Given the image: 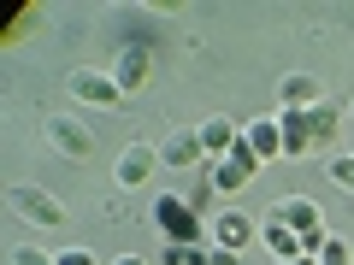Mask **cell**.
Instances as JSON below:
<instances>
[{"label":"cell","instance_id":"6da1fadb","mask_svg":"<svg viewBox=\"0 0 354 265\" xmlns=\"http://www.w3.org/2000/svg\"><path fill=\"white\" fill-rule=\"evenodd\" d=\"M153 224L171 236V248H183V242H201V218H195V206L183 201V195H160V201H153Z\"/></svg>","mask_w":354,"mask_h":265},{"label":"cell","instance_id":"7a4b0ae2","mask_svg":"<svg viewBox=\"0 0 354 265\" xmlns=\"http://www.w3.org/2000/svg\"><path fill=\"white\" fill-rule=\"evenodd\" d=\"M260 165H266V159H260V153L248 148V136H236V148H230L225 159H218L213 183H218V189H225V195H236V189H248L254 177H260Z\"/></svg>","mask_w":354,"mask_h":265},{"label":"cell","instance_id":"3957f363","mask_svg":"<svg viewBox=\"0 0 354 265\" xmlns=\"http://www.w3.org/2000/svg\"><path fill=\"white\" fill-rule=\"evenodd\" d=\"M6 206H18V213L30 218V224H59L65 218V206L53 201V195H41V189H30V183H12V189H6Z\"/></svg>","mask_w":354,"mask_h":265},{"label":"cell","instance_id":"277c9868","mask_svg":"<svg viewBox=\"0 0 354 265\" xmlns=\"http://www.w3.org/2000/svg\"><path fill=\"white\" fill-rule=\"evenodd\" d=\"M160 148H148V141H130L124 153H118V189H142L153 171H160Z\"/></svg>","mask_w":354,"mask_h":265},{"label":"cell","instance_id":"5b68a950","mask_svg":"<svg viewBox=\"0 0 354 265\" xmlns=\"http://www.w3.org/2000/svg\"><path fill=\"white\" fill-rule=\"evenodd\" d=\"M71 95H77V101H95V106H118V101H124V88H118L106 71H77L71 77Z\"/></svg>","mask_w":354,"mask_h":265},{"label":"cell","instance_id":"8992f818","mask_svg":"<svg viewBox=\"0 0 354 265\" xmlns=\"http://www.w3.org/2000/svg\"><path fill=\"white\" fill-rule=\"evenodd\" d=\"M272 218H278V224H290L295 236H307V230H319V206L307 201V195H290V201H278V206H272Z\"/></svg>","mask_w":354,"mask_h":265},{"label":"cell","instance_id":"52a82bcc","mask_svg":"<svg viewBox=\"0 0 354 265\" xmlns=\"http://www.w3.org/2000/svg\"><path fill=\"white\" fill-rule=\"evenodd\" d=\"M195 136H201L207 159H225V153L236 148V136H242V130H236V118H207V124L195 130Z\"/></svg>","mask_w":354,"mask_h":265},{"label":"cell","instance_id":"ba28073f","mask_svg":"<svg viewBox=\"0 0 354 265\" xmlns=\"http://www.w3.org/2000/svg\"><path fill=\"white\" fill-rule=\"evenodd\" d=\"M213 230H218V248H230V253H242L254 236H260L248 213H218V224H213Z\"/></svg>","mask_w":354,"mask_h":265},{"label":"cell","instance_id":"9c48e42d","mask_svg":"<svg viewBox=\"0 0 354 265\" xmlns=\"http://www.w3.org/2000/svg\"><path fill=\"white\" fill-rule=\"evenodd\" d=\"M242 136H248V148L260 153L266 165H272V159H278V153H283V130H278V118H254V124L242 130Z\"/></svg>","mask_w":354,"mask_h":265},{"label":"cell","instance_id":"30bf717a","mask_svg":"<svg viewBox=\"0 0 354 265\" xmlns=\"http://www.w3.org/2000/svg\"><path fill=\"white\" fill-rule=\"evenodd\" d=\"M48 141H53L59 153H71V159H88V148H95V141H88L71 118H48Z\"/></svg>","mask_w":354,"mask_h":265},{"label":"cell","instance_id":"8fae6325","mask_svg":"<svg viewBox=\"0 0 354 265\" xmlns=\"http://www.w3.org/2000/svg\"><path fill=\"white\" fill-rule=\"evenodd\" d=\"M260 242L272 248V259H301V236H295L290 224H278V218H266V224H260Z\"/></svg>","mask_w":354,"mask_h":265},{"label":"cell","instance_id":"7c38bea8","mask_svg":"<svg viewBox=\"0 0 354 265\" xmlns=\"http://www.w3.org/2000/svg\"><path fill=\"white\" fill-rule=\"evenodd\" d=\"M283 106H290V112H313V106H325V101H319V83L307 71L283 77Z\"/></svg>","mask_w":354,"mask_h":265},{"label":"cell","instance_id":"4fadbf2b","mask_svg":"<svg viewBox=\"0 0 354 265\" xmlns=\"http://www.w3.org/2000/svg\"><path fill=\"white\" fill-rule=\"evenodd\" d=\"M113 83L124 88V95H136V88L148 83V53H142V48H124V53H118V71H113Z\"/></svg>","mask_w":354,"mask_h":265},{"label":"cell","instance_id":"5bb4252c","mask_svg":"<svg viewBox=\"0 0 354 265\" xmlns=\"http://www.w3.org/2000/svg\"><path fill=\"white\" fill-rule=\"evenodd\" d=\"M278 130H283V153H313V124H307V112H290V106H283Z\"/></svg>","mask_w":354,"mask_h":265},{"label":"cell","instance_id":"9a60e30c","mask_svg":"<svg viewBox=\"0 0 354 265\" xmlns=\"http://www.w3.org/2000/svg\"><path fill=\"white\" fill-rule=\"evenodd\" d=\"M160 159L165 165H195V159H207V148H201V136H189V130H177L171 141L160 148Z\"/></svg>","mask_w":354,"mask_h":265},{"label":"cell","instance_id":"2e32d148","mask_svg":"<svg viewBox=\"0 0 354 265\" xmlns=\"http://www.w3.org/2000/svg\"><path fill=\"white\" fill-rule=\"evenodd\" d=\"M307 124H313V148H325V141L337 136V112H330V106H313V112H307Z\"/></svg>","mask_w":354,"mask_h":265},{"label":"cell","instance_id":"e0dca14e","mask_svg":"<svg viewBox=\"0 0 354 265\" xmlns=\"http://www.w3.org/2000/svg\"><path fill=\"white\" fill-rule=\"evenodd\" d=\"M207 253H213V248H201V242H183V248H165V265H207Z\"/></svg>","mask_w":354,"mask_h":265},{"label":"cell","instance_id":"ac0fdd59","mask_svg":"<svg viewBox=\"0 0 354 265\" xmlns=\"http://www.w3.org/2000/svg\"><path fill=\"white\" fill-rule=\"evenodd\" d=\"M325 171H330V183H342V189L354 195V153H337V159H330Z\"/></svg>","mask_w":354,"mask_h":265},{"label":"cell","instance_id":"d6986e66","mask_svg":"<svg viewBox=\"0 0 354 265\" xmlns=\"http://www.w3.org/2000/svg\"><path fill=\"white\" fill-rule=\"evenodd\" d=\"M319 265H348V242L330 236V242H325V253H319Z\"/></svg>","mask_w":354,"mask_h":265},{"label":"cell","instance_id":"ffe728a7","mask_svg":"<svg viewBox=\"0 0 354 265\" xmlns=\"http://www.w3.org/2000/svg\"><path fill=\"white\" fill-rule=\"evenodd\" d=\"M53 259H59V265H95V253H88V248H65V253H53Z\"/></svg>","mask_w":354,"mask_h":265},{"label":"cell","instance_id":"44dd1931","mask_svg":"<svg viewBox=\"0 0 354 265\" xmlns=\"http://www.w3.org/2000/svg\"><path fill=\"white\" fill-rule=\"evenodd\" d=\"M12 265H59V259H48V253H36V248H18Z\"/></svg>","mask_w":354,"mask_h":265},{"label":"cell","instance_id":"7402d4cb","mask_svg":"<svg viewBox=\"0 0 354 265\" xmlns=\"http://www.w3.org/2000/svg\"><path fill=\"white\" fill-rule=\"evenodd\" d=\"M207 265H242V259H236L230 248H213V253H207Z\"/></svg>","mask_w":354,"mask_h":265},{"label":"cell","instance_id":"603a6c76","mask_svg":"<svg viewBox=\"0 0 354 265\" xmlns=\"http://www.w3.org/2000/svg\"><path fill=\"white\" fill-rule=\"evenodd\" d=\"M113 265H148V259H136V253H118V259Z\"/></svg>","mask_w":354,"mask_h":265},{"label":"cell","instance_id":"cb8c5ba5","mask_svg":"<svg viewBox=\"0 0 354 265\" xmlns=\"http://www.w3.org/2000/svg\"><path fill=\"white\" fill-rule=\"evenodd\" d=\"M272 265H319V259H272Z\"/></svg>","mask_w":354,"mask_h":265},{"label":"cell","instance_id":"d4e9b609","mask_svg":"<svg viewBox=\"0 0 354 265\" xmlns=\"http://www.w3.org/2000/svg\"><path fill=\"white\" fill-rule=\"evenodd\" d=\"M348 153H354V148H348Z\"/></svg>","mask_w":354,"mask_h":265}]
</instances>
